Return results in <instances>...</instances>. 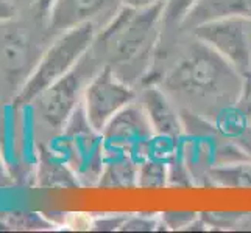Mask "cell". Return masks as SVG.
Listing matches in <instances>:
<instances>
[{
    "mask_svg": "<svg viewBox=\"0 0 251 233\" xmlns=\"http://www.w3.org/2000/svg\"><path fill=\"white\" fill-rule=\"evenodd\" d=\"M128 214H103V216L94 218L92 230H120L124 226Z\"/></svg>",
    "mask_w": 251,
    "mask_h": 233,
    "instance_id": "obj_21",
    "label": "cell"
},
{
    "mask_svg": "<svg viewBox=\"0 0 251 233\" xmlns=\"http://www.w3.org/2000/svg\"><path fill=\"white\" fill-rule=\"evenodd\" d=\"M119 8V0H56L47 33L58 36L83 23H97L99 17L112 16Z\"/></svg>",
    "mask_w": 251,
    "mask_h": 233,
    "instance_id": "obj_9",
    "label": "cell"
},
{
    "mask_svg": "<svg viewBox=\"0 0 251 233\" xmlns=\"http://www.w3.org/2000/svg\"><path fill=\"white\" fill-rule=\"evenodd\" d=\"M55 3H56V0H34V2H33L34 19H36V22L41 23L46 30L49 28V25H50Z\"/></svg>",
    "mask_w": 251,
    "mask_h": 233,
    "instance_id": "obj_20",
    "label": "cell"
},
{
    "mask_svg": "<svg viewBox=\"0 0 251 233\" xmlns=\"http://www.w3.org/2000/svg\"><path fill=\"white\" fill-rule=\"evenodd\" d=\"M166 61L161 70H150L142 84H158L181 109L212 126L223 110L236 106L244 75L192 33Z\"/></svg>",
    "mask_w": 251,
    "mask_h": 233,
    "instance_id": "obj_1",
    "label": "cell"
},
{
    "mask_svg": "<svg viewBox=\"0 0 251 233\" xmlns=\"http://www.w3.org/2000/svg\"><path fill=\"white\" fill-rule=\"evenodd\" d=\"M137 95L134 85L124 81L111 67L103 65L86 84L81 106L94 131L101 132L119 110L137 100Z\"/></svg>",
    "mask_w": 251,
    "mask_h": 233,
    "instance_id": "obj_6",
    "label": "cell"
},
{
    "mask_svg": "<svg viewBox=\"0 0 251 233\" xmlns=\"http://www.w3.org/2000/svg\"><path fill=\"white\" fill-rule=\"evenodd\" d=\"M228 61L242 75L251 70V16L225 14L187 30Z\"/></svg>",
    "mask_w": 251,
    "mask_h": 233,
    "instance_id": "obj_5",
    "label": "cell"
},
{
    "mask_svg": "<svg viewBox=\"0 0 251 233\" xmlns=\"http://www.w3.org/2000/svg\"><path fill=\"white\" fill-rule=\"evenodd\" d=\"M122 232H156V230H167L161 214H145V213H134L128 214L122 229Z\"/></svg>",
    "mask_w": 251,
    "mask_h": 233,
    "instance_id": "obj_17",
    "label": "cell"
},
{
    "mask_svg": "<svg viewBox=\"0 0 251 233\" xmlns=\"http://www.w3.org/2000/svg\"><path fill=\"white\" fill-rule=\"evenodd\" d=\"M99 27L95 22H88L58 34L34 67L33 73L24 83L14 97V106H30L47 87L76 67L88 53L97 36Z\"/></svg>",
    "mask_w": 251,
    "mask_h": 233,
    "instance_id": "obj_3",
    "label": "cell"
},
{
    "mask_svg": "<svg viewBox=\"0 0 251 233\" xmlns=\"http://www.w3.org/2000/svg\"><path fill=\"white\" fill-rule=\"evenodd\" d=\"M100 134L105 151L125 152L137 162L147 159V148L154 137L149 117L137 100L119 110Z\"/></svg>",
    "mask_w": 251,
    "mask_h": 233,
    "instance_id": "obj_7",
    "label": "cell"
},
{
    "mask_svg": "<svg viewBox=\"0 0 251 233\" xmlns=\"http://www.w3.org/2000/svg\"><path fill=\"white\" fill-rule=\"evenodd\" d=\"M225 14L251 16V0H201L190 13L181 30H190L194 25Z\"/></svg>",
    "mask_w": 251,
    "mask_h": 233,
    "instance_id": "obj_14",
    "label": "cell"
},
{
    "mask_svg": "<svg viewBox=\"0 0 251 233\" xmlns=\"http://www.w3.org/2000/svg\"><path fill=\"white\" fill-rule=\"evenodd\" d=\"M38 185L42 188H78L81 187L78 177L71 165L56 155L51 149L41 148L38 172Z\"/></svg>",
    "mask_w": 251,
    "mask_h": 233,
    "instance_id": "obj_12",
    "label": "cell"
},
{
    "mask_svg": "<svg viewBox=\"0 0 251 233\" xmlns=\"http://www.w3.org/2000/svg\"><path fill=\"white\" fill-rule=\"evenodd\" d=\"M200 214L192 213V212H179V213H172L166 212L161 213V218L166 224L167 230H189L192 227V224L198 219Z\"/></svg>",
    "mask_w": 251,
    "mask_h": 233,
    "instance_id": "obj_18",
    "label": "cell"
},
{
    "mask_svg": "<svg viewBox=\"0 0 251 233\" xmlns=\"http://www.w3.org/2000/svg\"><path fill=\"white\" fill-rule=\"evenodd\" d=\"M169 187V162L159 159H145L139 162L137 188L156 190Z\"/></svg>",
    "mask_w": 251,
    "mask_h": 233,
    "instance_id": "obj_15",
    "label": "cell"
},
{
    "mask_svg": "<svg viewBox=\"0 0 251 233\" xmlns=\"http://www.w3.org/2000/svg\"><path fill=\"white\" fill-rule=\"evenodd\" d=\"M162 6L164 3L149 8L120 5L99 28L89 53L128 84L134 87L142 84L162 41Z\"/></svg>",
    "mask_w": 251,
    "mask_h": 233,
    "instance_id": "obj_2",
    "label": "cell"
},
{
    "mask_svg": "<svg viewBox=\"0 0 251 233\" xmlns=\"http://www.w3.org/2000/svg\"><path fill=\"white\" fill-rule=\"evenodd\" d=\"M41 53H38V48L24 33L10 31L5 34L0 50V61L10 83L21 84L22 87L33 73Z\"/></svg>",
    "mask_w": 251,
    "mask_h": 233,
    "instance_id": "obj_10",
    "label": "cell"
},
{
    "mask_svg": "<svg viewBox=\"0 0 251 233\" xmlns=\"http://www.w3.org/2000/svg\"><path fill=\"white\" fill-rule=\"evenodd\" d=\"M144 107L154 135L172 137L181 140L186 132L183 115L179 106L170 95L154 83L142 84V90L137 95Z\"/></svg>",
    "mask_w": 251,
    "mask_h": 233,
    "instance_id": "obj_8",
    "label": "cell"
},
{
    "mask_svg": "<svg viewBox=\"0 0 251 233\" xmlns=\"http://www.w3.org/2000/svg\"><path fill=\"white\" fill-rule=\"evenodd\" d=\"M234 142L240 146V149L244 151V154L247 155V159L251 160V125L244 134L239 135L237 139H234Z\"/></svg>",
    "mask_w": 251,
    "mask_h": 233,
    "instance_id": "obj_23",
    "label": "cell"
},
{
    "mask_svg": "<svg viewBox=\"0 0 251 233\" xmlns=\"http://www.w3.org/2000/svg\"><path fill=\"white\" fill-rule=\"evenodd\" d=\"M137 172H139V162L133 155L105 151V163L95 187L120 190L137 188Z\"/></svg>",
    "mask_w": 251,
    "mask_h": 233,
    "instance_id": "obj_11",
    "label": "cell"
},
{
    "mask_svg": "<svg viewBox=\"0 0 251 233\" xmlns=\"http://www.w3.org/2000/svg\"><path fill=\"white\" fill-rule=\"evenodd\" d=\"M120 5L131 6V8H149L154 5H161L166 0H119Z\"/></svg>",
    "mask_w": 251,
    "mask_h": 233,
    "instance_id": "obj_24",
    "label": "cell"
},
{
    "mask_svg": "<svg viewBox=\"0 0 251 233\" xmlns=\"http://www.w3.org/2000/svg\"><path fill=\"white\" fill-rule=\"evenodd\" d=\"M239 112L247 118V122L251 125V70L244 75V83H242V92L236 103Z\"/></svg>",
    "mask_w": 251,
    "mask_h": 233,
    "instance_id": "obj_19",
    "label": "cell"
},
{
    "mask_svg": "<svg viewBox=\"0 0 251 233\" xmlns=\"http://www.w3.org/2000/svg\"><path fill=\"white\" fill-rule=\"evenodd\" d=\"M201 0H166L162 6V38L172 30H181Z\"/></svg>",
    "mask_w": 251,
    "mask_h": 233,
    "instance_id": "obj_16",
    "label": "cell"
},
{
    "mask_svg": "<svg viewBox=\"0 0 251 233\" xmlns=\"http://www.w3.org/2000/svg\"><path fill=\"white\" fill-rule=\"evenodd\" d=\"M17 16L16 0H0V22L14 21Z\"/></svg>",
    "mask_w": 251,
    "mask_h": 233,
    "instance_id": "obj_22",
    "label": "cell"
},
{
    "mask_svg": "<svg viewBox=\"0 0 251 233\" xmlns=\"http://www.w3.org/2000/svg\"><path fill=\"white\" fill-rule=\"evenodd\" d=\"M206 179L209 185L234 190H251V160H236L217 163L207 169Z\"/></svg>",
    "mask_w": 251,
    "mask_h": 233,
    "instance_id": "obj_13",
    "label": "cell"
},
{
    "mask_svg": "<svg viewBox=\"0 0 251 233\" xmlns=\"http://www.w3.org/2000/svg\"><path fill=\"white\" fill-rule=\"evenodd\" d=\"M100 67L103 65L88 51L74 70L42 92L33 103L42 122L53 131H63L74 112L81 105L86 84Z\"/></svg>",
    "mask_w": 251,
    "mask_h": 233,
    "instance_id": "obj_4",
    "label": "cell"
}]
</instances>
